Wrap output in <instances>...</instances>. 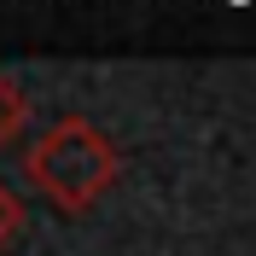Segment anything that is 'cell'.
I'll return each instance as SVG.
<instances>
[{
	"instance_id": "1",
	"label": "cell",
	"mask_w": 256,
	"mask_h": 256,
	"mask_svg": "<svg viewBox=\"0 0 256 256\" xmlns=\"http://www.w3.org/2000/svg\"><path fill=\"white\" fill-rule=\"evenodd\" d=\"M24 169H30L35 192H47L64 216H82V210L99 204V192H111L122 158H116V146L88 116H64V122H52L30 146V163Z\"/></svg>"
},
{
	"instance_id": "2",
	"label": "cell",
	"mask_w": 256,
	"mask_h": 256,
	"mask_svg": "<svg viewBox=\"0 0 256 256\" xmlns=\"http://www.w3.org/2000/svg\"><path fill=\"white\" fill-rule=\"evenodd\" d=\"M24 116H30V105H24V94H18V82H12V76H0V146L18 140Z\"/></svg>"
},
{
	"instance_id": "3",
	"label": "cell",
	"mask_w": 256,
	"mask_h": 256,
	"mask_svg": "<svg viewBox=\"0 0 256 256\" xmlns=\"http://www.w3.org/2000/svg\"><path fill=\"white\" fill-rule=\"evenodd\" d=\"M12 233H18V198H12L6 186H0V244L12 239Z\"/></svg>"
}]
</instances>
